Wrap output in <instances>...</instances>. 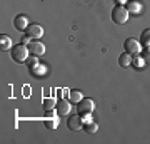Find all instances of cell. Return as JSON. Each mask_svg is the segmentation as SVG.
Masks as SVG:
<instances>
[{
  "mask_svg": "<svg viewBox=\"0 0 150 144\" xmlns=\"http://www.w3.org/2000/svg\"><path fill=\"white\" fill-rule=\"evenodd\" d=\"M70 104H72V102H70L69 99H60V101H57V107H55V109H57V114H59V116H69L70 109H72Z\"/></svg>",
  "mask_w": 150,
  "mask_h": 144,
  "instance_id": "obj_5",
  "label": "cell"
},
{
  "mask_svg": "<svg viewBox=\"0 0 150 144\" xmlns=\"http://www.w3.org/2000/svg\"><path fill=\"white\" fill-rule=\"evenodd\" d=\"M28 50H30V54H32V55L40 57V55H43V54H45V45H43L40 40H33V42L28 44Z\"/></svg>",
  "mask_w": 150,
  "mask_h": 144,
  "instance_id": "obj_6",
  "label": "cell"
},
{
  "mask_svg": "<svg viewBox=\"0 0 150 144\" xmlns=\"http://www.w3.org/2000/svg\"><path fill=\"white\" fill-rule=\"evenodd\" d=\"M118 64H120V67H129L130 64H132V55L130 54H122L120 57H118Z\"/></svg>",
  "mask_w": 150,
  "mask_h": 144,
  "instance_id": "obj_15",
  "label": "cell"
},
{
  "mask_svg": "<svg viewBox=\"0 0 150 144\" xmlns=\"http://www.w3.org/2000/svg\"><path fill=\"white\" fill-rule=\"evenodd\" d=\"M140 55H142V59H144L145 64H150V47H145L142 52H140Z\"/></svg>",
  "mask_w": 150,
  "mask_h": 144,
  "instance_id": "obj_19",
  "label": "cell"
},
{
  "mask_svg": "<svg viewBox=\"0 0 150 144\" xmlns=\"http://www.w3.org/2000/svg\"><path fill=\"white\" fill-rule=\"evenodd\" d=\"M25 62H27V67H30V69H35V67L38 65V57H37V55H32V57L28 55V59L25 60Z\"/></svg>",
  "mask_w": 150,
  "mask_h": 144,
  "instance_id": "obj_18",
  "label": "cell"
},
{
  "mask_svg": "<svg viewBox=\"0 0 150 144\" xmlns=\"http://www.w3.org/2000/svg\"><path fill=\"white\" fill-rule=\"evenodd\" d=\"M125 7H127L129 14H134V15H137V14L142 10V5H140V2H137V0H129Z\"/></svg>",
  "mask_w": 150,
  "mask_h": 144,
  "instance_id": "obj_10",
  "label": "cell"
},
{
  "mask_svg": "<svg viewBox=\"0 0 150 144\" xmlns=\"http://www.w3.org/2000/svg\"><path fill=\"white\" fill-rule=\"evenodd\" d=\"M67 126H69L70 131H80L83 129V123H82V116H70V119L67 121Z\"/></svg>",
  "mask_w": 150,
  "mask_h": 144,
  "instance_id": "obj_7",
  "label": "cell"
},
{
  "mask_svg": "<svg viewBox=\"0 0 150 144\" xmlns=\"http://www.w3.org/2000/svg\"><path fill=\"white\" fill-rule=\"evenodd\" d=\"M43 107H45L47 111H52V109L57 107V101H55L54 97H45V99H43Z\"/></svg>",
  "mask_w": 150,
  "mask_h": 144,
  "instance_id": "obj_16",
  "label": "cell"
},
{
  "mask_svg": "<svg viewBox=\"0 0 150 144\" xmlns=\"http://www.w3.org/2000/svg\"><path fill=\"white\" fill-rule=\"evenodd\" d=\"M115 2H117V5H125L129 0H115Z\"/></svg>",
  "mask_w": 150,
  "mask_h": 144,
  "instance_id": "obj_22",
  "label": "cell"
},
{
  "mask_svg": "<svg viewBox=\"0 0 150 144\" xmlns=\"http://www.w3.org/2000/svg\"><path fill=\"white\" fill-rule=\"evenodd\" d=\"M13 25H15L17 30H22V32H25L28 29V19L25 15H17L15 20H13Z\"/></svg>",
  "mask_w": 150,
  "mask_h": 144,
  "instance_id": "obj_9",
  "label": "cell"
},
{
  "mask_svg": "<svg viewBox=\"0 0 150 144\" xmlns=\"http://www.w3.org/2000/svg\"><path fill=\"white\" fill-rule=\"evenodd\" d=\"M132 64L135 65V67H142V65H145V62H144V59H142V55H135L134 59H132Z\"/></svg>",
  "mask_w": 150,
  "mask_h": 144,
  "instance_id": "obj_20",
  "label": "cell"
},
{
  "mask_svg": "<svg viewBox=\"0 0 150 144\" xmlns=\"http://www.w3.org/2000/svg\"><path fill=\"white\" fill-rule=\"evenodd\" d=\"M43 124H45L47 129H57L59 128V119L55 117V116H50V117H47L43 121Z\"/></svg>",
  "mask_w": 150,
  "mask_h": 144,
  "instance_id": "obj_14",
  "label": "cell"
},
{
  "mask_svg": "<svg viewBox=\"0 0 150 144\" xmlns=\"http://www.w3.org/2000/svg\"><path fill=\"white\" fill-rule=\"evenodd\" d=\"M0 50H12V39L5 34L0 35Z\"/></svg>",
  "mask_w": 150,
  "mask_h": 144,
  "instance_id": "obj_11",
  "label": "cell"
},
{
  "mask_svg": "<svg viewBox=\"0 0 150 144\" xmlns=\"http://www.w3.org/2000/svg\"><path fill=\"white\" fill-rule=\"evenodd\" d=\"M10 52H12V59L15 62H25L28 59L30 50H28V45H25V44H17L15 47H12Z\"/></svg>",
  "mask_w": 150,
  "mask_h": 144,
  "instance_id": "obj_2",
  "label": "cell"
},
{
  "mask_svg": "<svg viewBox=\"0 0 150 144\" xmlns=\"http://www.w3.org/2000/svg\"><path fill=\"white\" fill-rule=\"evenodd\" d=\"M93 109H95V102H93V99H90V97H83V99L77 104L79 114H92Z\"/></svg>",
  "mask_w": 150,
  "mask_h": 144,
  "instance_id": "obj_4",
  "label": "cell"
},
{
  "mask_svg": "<svg viewBox=\"0 0 150 144\" xmlns=\"http://www.w3.org/2000/svg\"><path fill=\"white\" fill-rule=\"evenodd\" d=\"M27 34L32 39H42L43 37V27L38 24H30L27 29Z\"/></svg>",
  "mask_w": 150,
  "mask_h": 144,
  "instance_id": "obj_8",
  "label": "cell"
},
{
  "mask_svg": "<svg viewBox=\"0 0 150 144\" xmlns=\"http://www.w3.org/2000/svg\"><path fill=\"white\" fill-rule=\"evenodd\" d=\"M83 129H85V133H87V134H95V133H97V129H98V126H97L95 121H90V123L83 124Z\"/></svg>",
  "mask_w": 150,
  "mask_h": 144,
  "instance_id": "obj_17",
  "label": "cell"
},
{
  "mask_svg": "<svg viewBox=\"0 0 150 144\" xmlns=\"http://www.w3.org/2000/svg\"><path fill=\"white\" fill-rule=\"evenodd\" d=\"M30 39H32V37H30V35L27 34L25 37H22V44H25V45H28V44H30Z\"/></svg>",
  "mask_w": 150,
  "mask_h": 144,
  "instance_id": "obj_21",
  "label": "cell"
},
{
  "mask_svg": "<svg viewBox=\"0 0 150 144\" xmlns=\"http://www.w3.org/2000/svg\"><path fill=\"white\" fill-rule=\"evenodd\" d=\"M140 40H137V39H127L125 42H123V50L127 54H130V55H139L142 50H140Z\"/></svg>",
  "mask_w": 150,
  "mask_h": 144,
  "instance_id": "obj_3",
  "label": "cell"
},
{
  "mask_svg": "<svg viewBox=\"0 0 150 144\" xmlns=\"http://www.w3.org/2000/svg\"><path fill=\"white\" fill-rule=\"evenodd\" d=\"M129 10H127V7L125 5H115L112 10V20L118 25H123V24H127L129 20Z\"/></svg>",
  "mask_w": 150,
  "mask_h": 144,
  "instance_id": "obj_1",
  "label": "cell"
},
{
  "mask_svg": "<svg viewBox=\"0 0 150 144\" xmlns=\"http://www.w3.org/2000/svg\"><path fill=\"white\" fill-rule=\"evenodd\" d=\"M140 44L144 45V47H150V29H145L144 32L140 34Z\"/></svg>",
  "mask_w": 150,
  "mask_h": 144,
  "instance_id": "obj_13",
  "label": "cell"
},
{
  "mask_svg": "<svg viewBox=\"0 0 150 144\" xmlns=\"http://www.w3.org/2000/svg\"><path fill=\"white\" fill-rule=\"evenodd\" d=\"M82 99H83V94H82V91H77V89H74V91L69 92V101L72 102V104H79Z\"/></svg>",
  "mask_w": 150,
  "mask_h": 144,
  "instance_id": "obj_12",
  "label": "cell"
}]
</instances>
